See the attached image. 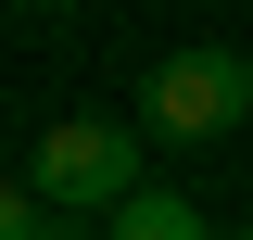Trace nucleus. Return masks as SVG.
<instances>
[{
	"label": "nucleus",
	"instance_id": "nucleus-1",
	"mask_svg": "<svg viewBox=\"0 0 253 240\" xmlns=\"http://www.w3.org/2000/svg\"><path fill=\"white\" fill-rule=\"evenodd\" d=\"M26 190L51 215H89V228H114L126 202H139V126H114V114H63V126H38L26 139Z\"/></svg>",
	"mask_w": 253,
	"mask_h": 240
},
{
	"label": "nucleus",
	"instance_id": "nucleus-2",
	"mask_svg": "<svg viewBox=\"0 0 253 240\" xmlns=\"http://www.w3.org/2000/svg\"><path fill=\"white\" fill-rule=\"evenodd\" d=\"M241 114H253V63L241 51H165L139 76V126L152 139H228Z\"/></svg>",
	"mask_w": 253,
	"mask_h": 240
},
{
	"label": "nucleus",
	"instance_id": "nucleus-3",
	"mask_svg": "<svg viewBox=\"0 0 253 240\" xmlns=\"http://www.w3.org/2000/svg\"><path fill=\"white\" fill-rule=\"evenodd\" d=\"M114 240H203V202H190V190H165V177H152V190H139V202L114 215Z\"/></svg>",
	"mask_w": 253,
	"mask_h": 240
},
{
	"label": "nucleus",
	"instance_id": "nucleus-4",
	"mask_svg": "<svg viewBox=\"0 0 253 240\" xmlns=\"http://www.w3.org/2000/svg\"><path fill=\"white\" fill-rule=\"evenodd\" d=\"M0 240H114V228H89V215H51L38 190H13V202H0Z\"/></svg>",
	"mask_w": 253,
	"mask_h": 240
},
{
	"label": "nucleus",
	"instance_id": "nucleus-5",
	"mask_svg": "<svg viewBox=\"0 0 253 240\" xmlns=\"http://www.w3.org/2000/svg\"><path fill=\"white\" fill-rule=\"evenodd\" d=\"M13 13H51V0H13Z\"/></svg>",
	"mask_w": 253,
	"mask_h": 240
}]
</instances>
